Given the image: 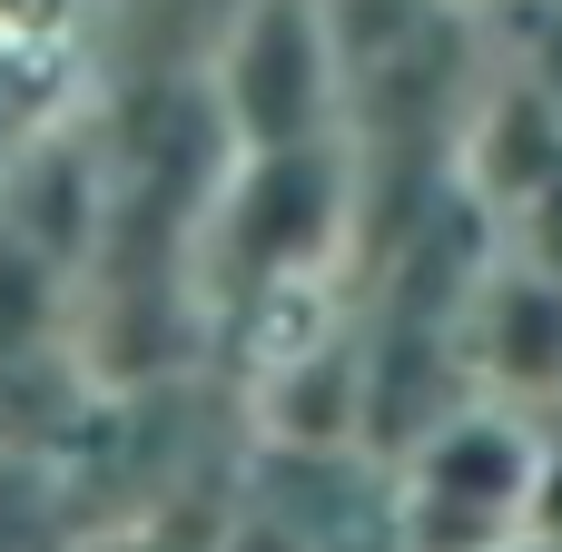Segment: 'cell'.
Here are the masks:
<instances>
[{"instance_id": "1", "label": "cell", "mask_w": 562, "mask_h": 552, "mask_svg": "<svg viewBox=\"0 0 562 552\" xmlns=\"http://www.w3.org/2000/svg\"><path fill=\"white\" fill-rule=\"evenodd\" d=\"M356 188H366L356 128L346 138H306V148H237V158H217V188H207V286L227 306H247V296L336 277L356 257V227H366Z\"/></svg>"}, {"instance_id": "2", "label": "cell", "mask_w": 562, "mask_h": 552, "mask_svg": "<svg viewBox=\"0 0 562 552\" xmlns=\"http://www.w3.org/2000/svg\"><path fill=\"white\" fill-rule=\"evenodd\" d=\"M533 533H543V415L474 385L395 454V543L514 552Z\"/></svg>"}, {"instance_id": "3", "label": "cell", "mask_w": 562, "mask_h": 552, "mask_svg": "<svg viewBox=\"0 0 562 552\" xmlns=\"http://www.w3.org/2000/svg\"><path fill=\"white\" fill-rule=\"evenodd\" d=\"M346 40L326 0H237L207 59V109L227 148H306V138H346Z\"/></svg>"}, {"instance_id": "4", "label": "cell", "mask_w": 562, "mask_h": 552, "mask_svg": "<svg viewBox=\"0 0 562 552\" xmlns=\"http://www.w3.org/2000/svg\"><path fill=\"white\" fill-rule=\"evenodd\" d=\"M464 375L484 395H514V405H562V277L553 267H524V257H494L484 286L464 296Z\"/></svg>"}, {"instance_id": "5", "label": "cell", "mask_w": 562, "mask_h": 552, "mask_svg": "<svg viewBox=\"0 0 562 552\" xmlns=\"http://www.w3.org/2000/svg\"><path fill=\"white\" fill-rule=\"evenodd\" d=\"M553 168H562V99L533 69L494 59V69L474 79L464 119H454V188L504 217V207H524Z\"/></svg>"}, {"instance_id": "6", "label": "cell", "mask_w": 562, "mask_h": 552, "mask_svg": "<svg viewBox=\"0 0 562 552\" xmlns=\"http://www.w3.org/2000/svg\"><path fill=\"white\" fill-rule=\"evenodd\" d=\"M0 227H20L49 267H89L99 257V227H109V178L89 158V138H59V128H30V148L10 158L0 178Z\"/></svg>"}, {"instance_id": "7", "label": "cell", "mask_w": 562, "mask_h": 552, "mask_svg": "<svg viewBox=\"0 0 562 552\" xmlns=\"http://www.w3.org/2000/svg\"><path fill=\"white\" fill-rule=\"evenodd\" d=\"M257 425L296 454H336V444H366V336L326 326L306 336L296 356H267L257 365Z\"/></svg>"}, {"instance_id": "8", "label": "cell", "mask_w": 562, "mask_h": 552, "mask_svg": "<svg viewBox=\"0 0 562 552\" xmlns=\"http://www.w3.org/2000/svg\"><path fill=\"white\" fill-rule=\"evenodd\" d=\"M494 227H504V257H524V267H553V277H562V168L533 188V198H524V207H504Z\"/></svg>"}, {"instance_id": "9", "label": "cell", "mask_w": 562, "mask_h": 552, "mask_svg": "<svg viewBox=\"0 0 562 552\" xmlns=\"http://www.w3.org/2000/svg\"><path fill=\"white\" fill-rule=\"evenodd\" d=\"M543 533H562V405H543Z\"/></svg>"}, {"instance_id": "10", "label": "cell", "mask_w": 562, "mask_h": 552, "mask_svg": "<svg viewBox=\"0 0 562 552\" xmlns=\"http://www.w3.org/2000/svg\"><path fill=\"white\" fill-rule=\"evenodd\" d=\"M30 128H40V119H30V99L10 89V69H0V178H10V158L30 148Z\"/></svg>"}, {"instance_id": "11", "label": "cell", "mask_w": 562, "mask_h": 552, "mask_svg": "<svg viewBox=\"0 0 562 552\" xmlns=\"http://www.w3.org/2000/svg\"><path fill=\"white\" fill-rule=\"evenodd\" d=\"M454 10H474V20H494V10H504V0H454Z\"/></svg>"}]
</instances>
